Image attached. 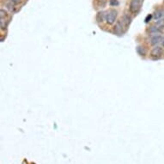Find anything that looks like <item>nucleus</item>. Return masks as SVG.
Instances as JSON below:
<instances>
[{"instance_id":"nucleus-6","label":"nucleus","mask_w":164,"mask_h":164,"mask_svg":"<svg viewBox=\"0 0 164 164\" xmlns=\"http://www.w3.org/2000/svg\"><path fill=\"white\" fill-rule=\"evenodd\" d=\"M162 18H164V9H159L154 14V19L156 21H159Z\"/></svg>"},{"instance_id":"nucleus-8","label":"nucleus","mask_w":164,"mask_h":164,"mask_svg":"<svg viewBox=\"0 0 164 164\" xmlns=\"http://www.w3.org/2000/svg\"><path fill=\"white\" fill-rule=\"evenodd\" d=\"M149 31H150V33L152 35H158V34L161 32V28H159L158 27H156L155 25V26L150 27V29H149Z\"/></svg>"},{"instance_id":"nucleus-9","label":"nucleus","mask_w":164,"mask_h":164,"mask_svg":"<svg viewBox=\"0 0 164 164\" xmlns=\"http://www.w3.org/2000/svg\"><path fill=\"white\" fill-rule=\"evenodd\" d=\"M107 4V0H95V5L97 8H103Z\"/></svg>"},{"instance_id":"nucleus-1","label":"nucleus","mask_w":164,"mask_h":164,"mask_svg":"<svg viewBox=\"0 0 164 164\" xmlns=\"http://www.w3.org/2000/svg\"><path fill=\"white\" fill-rule=\"evenodd\" d=\"M144 0H131L130 4V11L131 13H137L141 9Z\"/></svg>"},{"instance_id":"nucleus-10","label":"nucleus","mask_w":164,"mask_h":164,"mask_svg":"<svg viewBox=\"0 0 164 164\" xmlns=\"http://www.w3.org/2000/svg\"><path fill=\"white\" fill-rule=\"evenodd\" d=\"M137 52L139 55L141 56H145L146 55V49L142 46H137Z\"/></svg>"},{"instance_id":"nucleus-16","label":"nucleus","mask_w":164,"mask_h":164,"mask_svg":"<svg viewBox=\"0 0 164 164\" xmlns=\"http://www.w3.org/2000/svg\"><path fill=\"white\" fill-rule=\"evenodd\" d=\"M163 46H164V39H163Z\"/></svg>"},{"instance_id":"nucleus-3","label":"nucleus","mask_w":164,"mask_h":164,"mask_svg":"<svg viewBox=\"0 0 164 164\" xmlns=\"http://www.w3.org/2000/svg\"><path fill=\"white\" fill-rule=\"evenodd\" d=\"M162 53H163V49L161 48V46H155V47L152 49V51H151L150 55L152 56V57L159 58L161 57Z\"/></svg>"},{"instance_id":"nucleus-15","label":"nucleus","mask_w":164,"mask_h":164,"mask_svg":"<svg viewBox=\"0 0 164 164\" xmlns=\"http://www.w3.org/2000/svg\"><path fill=\"white\" fill-rule=\"evenodd\" d=\"M11 2L13 4H18L19 2H20V0H11Z\"/></svg>"},{"instance_id":"nucleus-14","label":"nucleus","mask_w":164,"mask_h":164,"mask_svg":"<svg viewBox=\"0 0 164 164\" xmlns=\"http://www.w3.org/2000/svg\"><path fill=\"white\" fill-rule=\"evenodd\" d=\"M152 18V15H148V16H147V17L145 18V23H149V22L150 21V19Z\"/></svg>"},{"instance_id":"nucleus-11","label":"nucleus","mask_w":164,"mask_h":164,"mask_svg":"<svg viewBox=\"0 0 164 164\" xmlns=\"http://www.w3.org/2000/svg\"><path fill=\"white\" fill-rule=\"evenodd\" d=\"M156 27H158L159 28H164V18L162 19H161V20H159L156 22Z\"/></svg>"},{"instance_id":"nucleus-4","label":"nucleus","mask_w":164,"mask_h":164,"mask_svg":"<svg viewBox=\"0 0 164 164\" xmlns=\"http://www.w3.org/2000/svg\"><path fill=\"white\" fill-rule=\"evenodd\" d=\"M114 34L117 35H120L122 33H123V25H122V23L120 21H118V23L115 24V27L114 28Z\"/></svg>"},{"instance_id":"nucleus-13","label":"nucleus","mask_w":164,"mask_h":164,"mask_svg":"<svg viewBox=\"0 0 164 164\" xmlns=\"http://www.w3.org/2000/svg\"><path fill=\"white\" fill-rule=\"evenodd\" d=\"M110 4H111V5H118L119 4V2L117 1V0H111V1H110Z\"/></svg>"},{"instance_id":"nucleus-12","label":"nucleus","mask_w":164,"mask_h":164,"mask_svg":"<svg viewBox=\"0 0 164 164\" xmlns=\"http://www.w3.org/2000/svg\"><path fill=\"white\" fill-rule=\"evenodd\" d=\"M6 16V11H4V9H1V11H0V18H4Z\"/></svg>"},{"instance_id":"nucleus-7","label":"nucleus","mask_w":164,"mask_h":164,"mask_svg":"<svg viewBox=\"0 0 164 164\" xmlns=\"http://www.w3.org/2000/svg\"><path fill=\"white\" fill-rule=\"evenodd\" d=\"M106 16H107V14L103 11L98 12V14L96 16V20L98 23H102V22L104 21V19H106Z\"/></svg>"},{"instance_id":"nucleus-2","label":"nucleus","mask_w":164,"mask_h":164,"mask_svg":"<svg viewBox=\"0 0 164 164\" xmlns=\"http://www.w3.org/2000/svg\"><path fill=\"white\" fill-rule=\"evenodd\" d=\"M117 11L115 9H111V11H109L107 12V16H106V22L107 24H109V25H112V24H114L115 23V20H116V17H117Z\"/></svg>"},{"instance_id":"nucleus-5","label":"nucleus","mask_w":164,"mask_h":164,"mask_svg":"<svg viewBox=\"0 0 164 164\" xmlns=\"http://www.w3.org/2000/svg\"><path fill=\"white\" fill-rule=\"evenodd\" d=\"M161 40H162V37H161L160 35H154L153 37L151 38V40H150V44H151V45H153V46L158 45V44L161 41Z\"/></svg>"}]
</instances>
